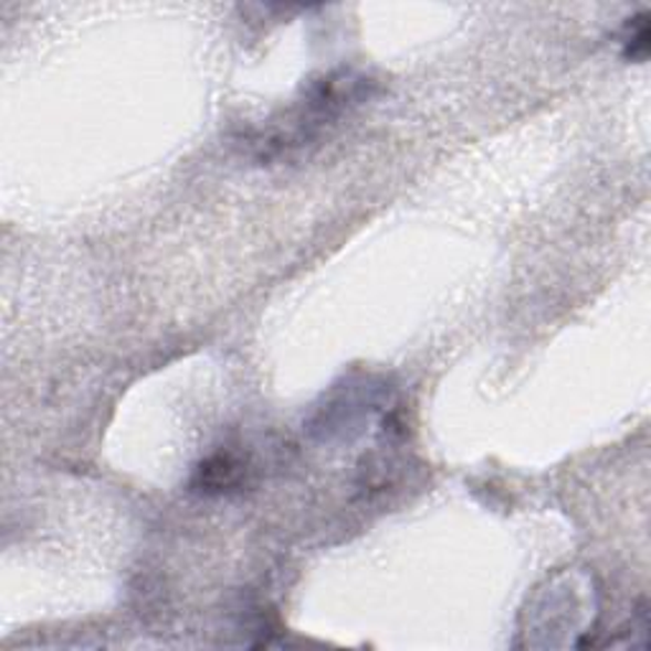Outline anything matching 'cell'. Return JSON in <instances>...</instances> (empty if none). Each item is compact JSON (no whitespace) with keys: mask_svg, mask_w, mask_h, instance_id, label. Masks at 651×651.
I'll list each match as a JSON object with an SVG mask.
<instances>
[{"mask_svg":"<svg viewBox=\"0 0 651 651\" xmlns=\"http://www.w3.org/2000/svg\"><path fill=\"white\" fill-rule=\"evenodd\" d=\"M250 466L232 451H219L193 471L191 489L201 496H224L248 484Z\"/></svg>","mask_w":651,"mask_h":651,"instance_id":"cell-1","label":"cell"},{"mask_svg":"<svg viewBox=\"0 0 651 651\" xmlns=\"http://www.w3.org/2000/svg\"><path fill=\"white\" fill-rule=\"evenodd\" d=\"M649 15L647 13H639L637 19H629L623 27L621 33V46H623V56L629 59V62H647L649 56Z\"/></svg>","mask_w":651,"mask_h":651,"instance_id":"cell-2","label":"cell"}]
</instances>
